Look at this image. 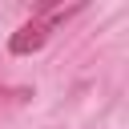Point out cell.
<instances>
[{"instance_id":"obj_1","label":"cell","mask_w":129,"mask_h":129,"mask_svg":"<svg viewBox=\"0 0 129 129\" xmlns=\"http://www.w3.org/2000/svg\"><path fill=\"white\" fill-rule=\"evenodd\" d=\"M73 12H81V4H69V8L44 4V8H40V16L24 20V24L8 36V52H12V56H32V52H40V48L48 44V36H52V32L73 16Z\"/></svg>"}]
</instances>
